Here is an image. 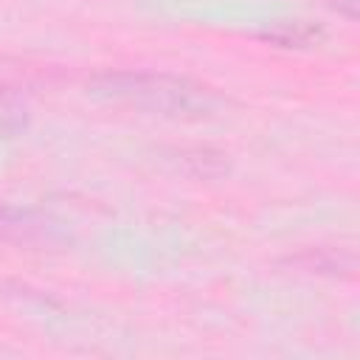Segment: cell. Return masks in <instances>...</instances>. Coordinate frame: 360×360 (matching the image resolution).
<instances>
[{
  "instance_id": "obj_1",
  "label": "cell",
  "mask_w": 360,
  "mask_h": 360,
  "mask_svg": "<svg viewBox=\"0 0 360 360\" xmlns=\"http://www.w3.org/2000/svg\"><path fill=\"white\" fill-rule=\"evenodd\" d=\"M87 93L101 101L146 110L177 121H202L222 110L225 98L188 76L155 70H107L87 82Z\"/></svg>"
},
{
  "instance_id": "obj_6",
  "label": "cell",
  "mask_w": 360,
  "mask_h": 360,
  "mask_svg": "<svg viewBox=\"0 0 360 360\" xmlns=\"http://www.w3.org/2000/svg\"><path fill=\"white\" fill-rule=\"evenodd\" d=\"M0 217H3V208H0Z\"/></svg>"
},
{
  "instance_id": "obj_2",
  "label": "cell",
  "mask_w": 360,
  "mask_h": 360,
  "mask_svg": "<svg viewBox=\"0 0 360 360\" xmlns=\"http://www.w3.org/2000/svg\"><path fill=\"white\" fill-rule=\"evenodd\" d=\"M284 267H292L298 273L309 276H329V278H349L357 270V256L352 248L340 245H312L301 248L281 259Z\"/></svg>"
},
{
  "instance_id": "obj_4",
  "label": "cell",
  "mask_w": 360,
  "mask_h": 360,
  "mask_svg": "<svg viewBox=\"0 0 360 360\" xmlns=\"http://www.w3.org/2000/svg\"><path fill=\"white\" fill-rule=\"evenodd\" d=\"M180 163L188 169L191 177H202V180H211V177H219L228 172V160L222 152L217 149H208V146H194V149H180L177 152Z\"/></svg>"
},
{
  "instance_id": "obj_3",
  "label": "cell",
  "mask_w": 360,
  "mask_h": 360,
  "mask_svg": "<svg viewBox=\"0 0 360 360\" xmlns=\"http://www.w3.org/2000/svg\"><path fill=\"white\" fill-rule=\"evenodd\" d=\"M259 39H264L276 48H287V51H309L326 39V31H323V25H318L312 20H278V22H270L267 28H262Z\"/></svg>"
},
{
  "instance_id": "obj_5",
  "label": "cell",
  "mask_w": 360,
  "mask_h": 360,
  "mask_svg": "<svg viewBox=\"0 0 360 360\" xmlns=\"http://www.w3.org/2000/svg\"><path fill=\"white\" fill-rule=\"evenodd\" d=\"M323 6L332 8V11H338L340 17H346L352 22L360 17V0H323Z\"/></svg>"
}]
</instances>
